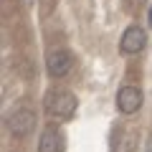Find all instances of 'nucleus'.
<instances>
[{
	"label": "nucleus",
	"mask_w": 152,
	"mask_h": 152,
	"mask_svg": "<svg viewBox=\"0 0 152 152\" xmlns=\"http://www.w3.org/2000/svg\"><path fill=\"white\" fill-rule=\"evenodd\" d=\"M150 26H152V8H150Z\"/></svg>",
	"instance_id": "1a4fd4ad"
},
{
	"label": "nucleus",
	"mask_w": 152,
	"mask_h": 152,
	"mask_svg": "<svg viewBox=\"0 0 152 152\" xmlns=\"http://www.w3.org/2000/svg\"><path fill=\"white\" fill-rule=\"evenodd\" d=\"M71 69H74V58H71V53L66 48L48 51V56H46V71H48L51 79H64V76L71 74Z\"/></svg>",
	"instance_id": "7ed1b4c3"
},
{
	"label": "nucleus",
	"mask_w": 152,
	"mask_h": 152,
	"mask_svg": "<svg viewBox=\"0 0 152 152\" xmlns=\"http://www.w3.org/2000/svg\"><path fill=\"white\" fill-rule=\"evenodd\" d=\"M36 112L33 109H28V107H18L15 112H10L8 114V119H5V124H8V132H10L13 137H18V140H23V137H28L33 129H36Z\"/></svg>",
	"instance_id": "f03ea898"
},
{
	"label": "nucleus",
	"mask_w": 152,
	"mask_h": 152,
	"mask_svg": "<svg viewBox=\"0 0 152 152\" xmlns=\"http://www.w3.org/2000/svg\"><path fill=\"white\" fill-rule=\"evenodd\" d=\"M66 137L58 127H46L38 140V152H64Z\"/></svg>",
	"instance_id": "423d86ee"
},
{
	"label": "nucleus",
	"mask_w": 152,
	"mask_h": 152,
	"mask_svg": "<svg viewBox=\"0 0 152 152\" xmlns=\"http://www.w3.org/2000/svg\"><path fill=\"white\" fill-rule=\"evenodd\" d=\"M134 142H137V132L134 129L119 132V134H117V147H114V152H132L134 150Z\"/></svg>",
	"instance_id": "0eeeda50"
},
{
	"label": "nucleus",
	"mask_w": 152,
	"mask_h": 152,
	"mask_svg": "<svg viewBox=\"0 0 152 152\" xmlns=\"http://www.w3.org/2000/svg\"><path fill=\"white\" fill-rule=\"evenodd\" d=\"M142 102H145V94L137 86H122L117 94V109L122 114H137L142 109Z\"/></svg>",
	"instance_id": "39448f33"
},
{
	"label": "nucleus",
	"mask_w": 152,
	"mask_h": 152,
	"mask_svg": "<svg viewBox=\"0 0 152 152\" xmlns=\"http://www.w3.org/2000/svg\"><path fill=\"white\" fill-rule=\"evenodd\" d=\"M145 152H152V137H150V142H147V147H145Z\"/></svg>",
	"instance_id": "6e6552de"
},
{
	"label": "nucleus",
	"mask_w": 152,
	"mask_h": 152,
	"mask_svg": "<svg viewBox=\"0 0 152 152\" xmlns=\"http://www.w3.org/2000/svg\"><path fill=\"white\" fill-rule=\"evenodd\" d=\"M43 107L53 119H71L76 112V96L69 89H51L43 99Z\"/></svg>",
	"instance_id": "f257e3e1"
},
{
	"label": "nucleus",
	"mask_w": 152,
	"mask_h": 152,
	"mask_svg": "<svg viewBox=\"0 0 152 152\" xmlns=\"http://www.w3.org/2000/svg\"><path fill=\"white\" fill-rule=\"evenodd\" d=\"M145 46H147V33H145V28L129 26L124 33H122V41H119L122 53L137 56V53H142V51H145Z\"/></svg>",
	"instance_id": "20e7f679"
}]
</instances>
